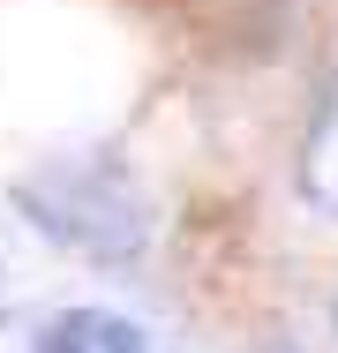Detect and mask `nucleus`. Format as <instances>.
Returning a JSON list of instances; mask_svg holds the SVG:
<instances>
[{"label": "nucleus", "instance_id": "obj_1", "mask_svg": "<svg viewBox=\"0 0 338 353\" xmlns=\"http://www.w3.org/2000/svg\"><path fill=\"white\" fill-rule=\"evenodd\" d=\"M15 211L83 263H135L150 248V196L113 158H53L15 181Z\"/></svg>", "mask_w": 338, "mask_h": 353}, {"label": "nucleus", "instance_id": "obj_2", "mask_svg": "<svg viewBox=\"0 0 338 353\" xmlns=\"http://www.w3.org/2000/svg\"><path fill=\"white\" fill-rule=\"evenodd\" d=\"M30 353H150V339L128 316H113V308H61L30 339Z\"/></svg>", "mask_w": 338, "mask_h": 353}, {"label": "nucleus", "instance_id": "obj_3", "mask_svg": "<svg viewBox=\"0 0 338 353\" xmlns=\"http://www.w3.org/2000/svg\"><path fill=\"white\" fill-rule=\"evenodd\" d=\"M301 196L324 218H338V83L324 90V105L308 121V143H301Z\"/></svg>", "mask_w": 338, "mask_h": 353}, {"label": "nucleus", "instance_id": "obj_4", "mask_svg": "<svg viewBox=\"0 0 338 353\" xmlns=\"http://www.w3.org/2000/svg\"><path fill=\"white\" fill-rule=\"evenodd\" d=\"M8 293H15V271H8V248H0V308H8Z\"/></svg>", "mask_w": 338, "mask_h": 353}, {"label": "nucleus", "instance_id": "obj_5", "mask_svg": "<svg viewBox=\"0 0 338 353\" xmlns=\"http://www.w3.org/2000/svg\"><path fill=\"white\" fill-rule=\"evenodd\" d=\"M331 316H338V301H331Z\"/></svg>", "mask_w": 338, "mask_h": 353}]
</instances>
